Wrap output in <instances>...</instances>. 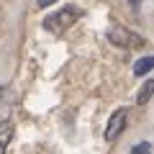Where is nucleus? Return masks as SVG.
<instances>
[{"label":"nucleus","instance_id":"1","mask_svg":"<svg viewBox=\"0 0 154 154\" xmlns=\"http://www.w3.org/2000/svg\"><path fill=\"white\" fill-rule=\"evenodd\" d=\"M82 16V11L80 8H75V5H67V8H62V11H57V13H51L49 18H44V31H49V33H64L67 28H72L77 23V18Z\"/></svg>","mask_w":154,"mask_h":154},{"label":"nucleus","instance_id":"2","mask_svg":"<svg viewBox=\"0 0 154 154\" xmlns=\"http://www.w3.org/2000/svg\"><path fill=\"white\" fill-rule=\"evenodd\" d=\"M108 41L110 44H116V46H128V49H141L144 44H146V38L141 36V33H134V31H128V28H123V26H113V28H108Z\"/></svg>","mask_w":154,"mask_h":154},{"label":"nucleus","instance_id":"4","mask_svg":"<svg viewBox=\"0 0 154 154\" xmlns=\"http://www.w3.org/2000/svg\"><path fill=\"white\" fill-rule=\"evenodd\" d=\"M13 134H16V123L11 118H3L0 121V154L8 152V144L13 141Z\"/></svg>","mask_w":154,"mask_h":154},{"label":"nucleus","instance_id":"3","mask_svg":"<svg viewBox=\"0 0 154 154\" xmlns=\"http://www.w3.org/2000/svg\"><path fill=\"white\" fill-rule=\"evenodd\" d=\"M126 121H128V110H126V108H116L113 116L108 118V126H105V131H103V139H105L108 144L116 141V139L126 131Z\"/></svg>","mask_w":154,"mask_h":154},{"label":"nucleus","instance_id":"8","mask_svg":"<svg viewBox=\"0 0 154 154\" xmlns=\"http://www.w3.org/2000/svg\"><path fill=\"white\" fill-rule=\"evenodd\" d=\"M51 3H57V0H36V8H49Z\"/></svg>","mask_w":154,"mask_h":154},{"label":"nucleus","instance_id":"5","mask_svg":"<svg viewBox=\"0 0 154 154\" xmlns=\"http://www.w3.org/2000/svg\"><path fill=\"white\" fill-rule=\"evenodd\" d=\"M152 95H154V77H152V80H144V85L139 88V93H136V105H146L149 100H152Z\"/></svg>","mask_w":154,"mask_h":154},{"label":"nucleus","instance_id":"6","mask_svg":"<svg viewBox=\"0 0 154 154\" xmlns=\"http://www.w3.org/2000/svg\"><path fill=\"white\" fill-rule=\"evenodd\" d=\"M152 69H154V54H146V57H141V59L134 64V77H144Z\"/></svg>","mask_w":154,"mask_h":154},{"label":"nucleus","instance_id":"9","mask_svg":"<svg viewBox=\"0 0 154 154\" xmlns=\"http://www.w3.org/2000/svg\"><path fill=\"white\" fill-rule=\"evenodd\" d=\"M128 5H131L134 13H139V8H141V0H128Z\"/></svg>","mask_w":154,"mask_h":154},{"label":"nucleus","instance_id":"7","mask_svg":"<svg viewBox=\"0 0 154 154\" xmlns=\"http://www.w3.org/2000/svg\"><path fill=\"white\" fill-rule=\"evenodd\" d=\"M128 154H152V144H149V141H139V144L131 146Z\"/></svg>","mask_w":154,"mask_h":154}]
</instances>
